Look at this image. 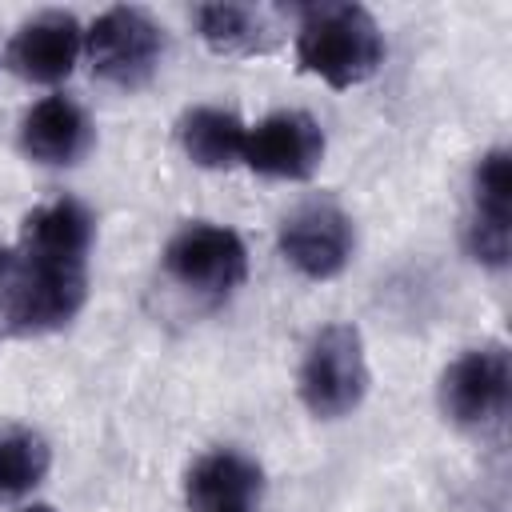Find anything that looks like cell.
Masks as SVG:
<instances>
[{"label": "cell", "mask_w": 512, "mask_h": 512, "mask_svg": "<svg viewBox=\"0 0 512 512\" xmlns=\"http://www.w3.org/2000/svg\"><path fill=\"white\" fill-rule=\"evenodd\" d=\"M280 256L304 280H332L348 268L356 248L352 216L332 200H308L280 220Z\"/></svg>", "instance_id": "7"}, {"label": "cell", "mask_w": 512, "mask_h": 512, "mask_svg": "<svg viewBox=\"0 0 512 512\" xmlns=\"http://www.w3.org/2000/svg\"><path fill=\"white\" fill-rule=\"evenodd\" d=\"M192 24H196V36L216 56H264L276 48V28L268 12L256 4H232V0L196 4Z\"/></svg>", "instance_id": "14"}, {"label": "cell", "mask_w": 512, "mask_h": 512, "mask_svg": "<svg viewBox=\"0 0 512 512\" xmlns=\"http://www.w3.org/2000/svg\"><path fill=\"white\" fill-rule=\"evenodd\" d=\"M512 360L504 344L460 352L440 376V412L460 428H492L508 416Z\"/></svg>", "instance_id": "6"}, {"label": "cell", "mask_w": 512, "mask_h": 512, "mask_svg": "<svg viewBox=\"0 0 512 512\" xmlns=\"http://www.w3.org/2000/svg\"><path fill=\"white\" fill-rule=\"evenodd\" d=\"M92 212L56 196L20 220L16 244H0V340L48 336L72 324L88 300Z\"/></svg>", "instance_id": "1"}, {"label": "cell", "mask_w": 512, "mask_h": 512, "mask_svg": "<svg viewBox=\"0 0 512 512\" xmlns=\"http://www.w3.org/2000/svg\"><path fill=\"white\" fill-rule=\"evenodd\" d=\"M464 248L476 264L500 272L512 256V160L492 148L472 168V196L464 220Z\"/></svg>", "instance_id": "8"}, {"label": "cell", "mask_w": 512, "mask_h": 512, "mask_svg": "<svg viewBox=\"0 0 512 512\" xmlns=\"http://www.w3.org/2000/svg\"><path fill=\"white\" fill-rule=\"evenodd\" d=\"M84 52V28L72 12L48 8L28 16L4 44V68L24 84H60Z\"/></svg>", "instance_id": "10"}, {"label": "cell", "mask_w": 512, "mask_h": 512, "mask_svg": "<svg viewBox=\"0 0 512 512\" xmlns=\"http://www.w3.org/2000/svg\"><path fill=\"white\" fill-rule=\"evenodd\" d=\"M88 144H92L88 112L64 92L36 100L20 120V152L44 168L76 164L88 152Z\"/></svg>", "instance_id": "12"}, {"label": "cell", "mask_w": 512, "mask_h": 512, "mask_svg": "<svg viewBox=\"0 0 512 512\" xmlns=\"http://www.w3.org/2000/svg\"><path fill=\"white\" fill-rule=\"evenodd\" d=\"M372 372H368V352L364 336L356 324H324L300 360V400L316 420H340L356 412L368 396Z\"/></svg>", "instance_id": "3"}, {"label": "cell", "mask_w": 512, "mask_h": 512, "mask_svg": "<svg viewBox=\"0 0 512 512\" xmlns=\"http://www.w3.org/2000/svg\"><path fill=\"white\" fill-rule=\"evenodd\" d=\"M176 140L184 148V156L196 168L208 172H224L244 164V140H248V124L220 104H196L176 120Z\"/></svg>", "instance_id": "13"}, {"label": "cell", "mask_w": 512, "mask_h": 512, "mask_svg": "<svg viewBox=\"0 0 512 512\" xmlns=\"http://www.w3.org/2000/svg\"><path fill=\"white\" fill-rule=\"evenodd\" d=\"M20 512H56V508H48V504H28V508H20Z\"/></svg>", "instance_id": "16"}, {"label": "cell", "mask_w": 512, "mask_h": 512, "mask_svg": "<svg viewBox=\"0 0 512 512\" xmlns=\"http://www.w3.org/2000/svg\"><path fill=\"white\" fill-rule=\"evenodd\" d=\"M164 272L196 296H228L248 276V248L224 224L188 220L164 244Z\"/></svg>", "instance_id": "5"}, {"label": "cell", "mask_w": 512, "mask_h": 512, "mask_svg": "<svg viewBox=\"0 0 512 512\" xmlns=\"http://www.w3.org/2000/svg\"><path fill=\"white\" fill-rule=\"evenodd\" d=\"M52 468L48 440L28 424H0V500L28 496Z\"/></svg>", "instance_id": "15"}, {"label": "cell", "mask_w": 512, "mask_h": 512, "mask_svg": "<svg viewBox=\"0 0 512 512\" xmlns=\"http://www.w3.org/2000/svg\"><path fill=\"white\" fill-rule=\"evenodd\" d=\"M188 512H264V472L236 448L204 452L184 476Z\"/></svg>", "instance_id": "11"}, {"label": "cell", "mask_w": 512, "mask_h": 512, "mask_svg": "<svg viewBox=\"0 0 512 512\" xmlns=\"http://www.w3.org/2000/svg\"><path fill=\"white\" fill-rule=\"evenodd\" d=\"M296 64L328 88H356L384 64V32L364 4L320 0L296 8Z\"/></svg>", "instance_id": "2"}, {"label": "cell", "mask_w": 512, "mask_h": 512, "mask_svg": "<svg viewBox=\"0 0 512 512\" xmlns=\"http://www.w3.org/2000/svg\"><path fill=\"white\" fill-rule=\"evenodd\" d=\"M84 56L96 80L136 92L156 76L164 60V28L136 4L104 8L84 32Z\"/></svg>", "instance_id": "4"}, {"label": "cell", "mask_w": 512, "mask_h": 512, "mask_svg": "<svg viewBox=\"0 0 512 512\" xmlns=\"http://www.w3.org/2000/svg\"><path fill=\"white\" fill-rule=\"evenodd\" d=\"M324 148L328 144H324V128L316 116L300 108H280L248 124L244 168L268 180H308L320 168Z\"/></svg>", "instance_id": "9"}]
</instances>
